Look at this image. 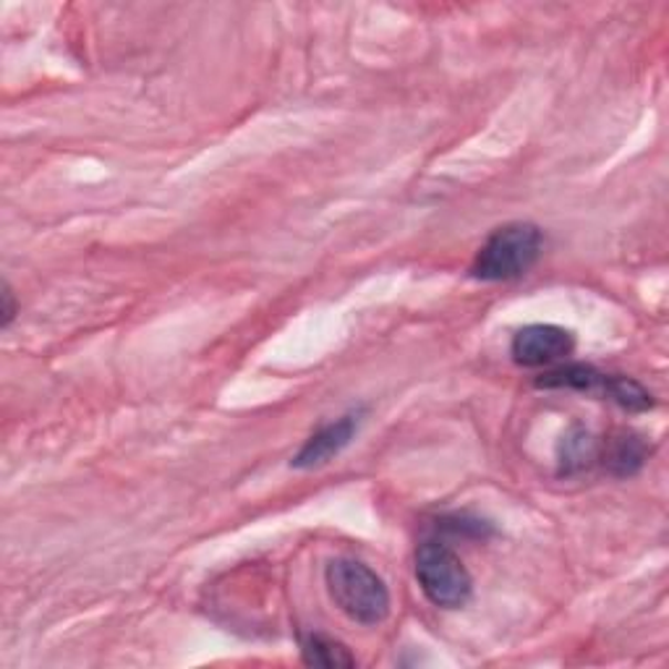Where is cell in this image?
Masks as SVG:
<instances>
[{
    "instance_id": "8992f818",
    "label": "cell",
    "mask_w": 669,
    "mask_h": 669,
    "mask_svg": "<svg viewBox=\"0 0 669 669\" xmlns=\"http://www.w3.org/2000/svg\"><path fill=\"white\" fill-rule=\"evenodd\" d=\"M607 377L592 364H560L555 369L542 374L539 387H557V390H581V393H604Z\"/></svg>"
},
{
    "instance_id": "7a4b0ae2",
    "label": "cell",
    "mask_w": 669,
    "mask_h": 669,
    "mask_svg": "<svg viewBox=\"0 0 669 669\" xmlns=\"http://www.w3.org/2000/svg\"><path fill=\"white\" fill-rule=\"evenodd\" d=\"M325 581L335 607L354 623L377 625L390 615V592L369 565L354 557H337L327 565Z\"/></svg>"
},
{
    "instance_id": "3957f363",
    "label": "cell",
    "mask_w": 669,
    "mask_h": 669,
    "mask_svg": "<svg viewBox=\"0 0 669 669\" xmlns=\"http://www.w3.org/2000/svg\"><path fill=\"white\" fill-rule=\"evenodd\" d=\"M416 578L435 607L460 609L471 602L473 578L469 567L440 539H427L416 550Z\"/></svg>"
},
{
    "instance_id": "ba28073f",
    "label": "cell",
    "mask_w": 669,
    "mask_h": 669,
    "mask_svg": "<svg viewBox=\"0 0 669 669\" xmlns=\"http://www.w3.org/2000/svg\"><path fill=\"white\" fill-rule=\"evenodd\" d=\"M649 458V448L638 435L623 431L609 442L607 456H604V466L615 473V477H633L636 471H641V466Z\"/></svg>"
},
{
    "instance_id": "277c9868",
    "label": "cell",
    "mask_w": 669,
    "mask_h": 669,
    "mask_svg": "<svg viewBox=\"0 0 669 669\" xmlns=\"http://www.w3.org/2000/svg\"><path fill=\"white\" fill-rule=\"evenodd\" d=\"M575 341L573 333L557 325H529L518 330L510 345L513 362L529 369H539V366H552L565 362L573 354Z\"/></svg>"
},
{
    "instance_id": "8fae6325",
    "label": "cell",
    "mask_w": 669,
    "mask_h": 669,
    "mask_svg": "<svg viewBox=\"0 0 669 669\" xmlns=\"http://www.w3.org/2000/svg\"><path fill=\"white\" fill-rule=\"evenodd\" d=\"M13 316H17V301H13V291L9 288V283H6L3 285V327L11 325Z\"/></svg>"
},
{
    "instance_id": "9c48e42d",
    "label": "cell",
    "mask_w": 669,
    "mask_h": 669,
    "mask_svg": "<svg viewBox=\"0 0 669 669\" xmlns=\"http://www.w3.org/2000/svg\"><path fill=\"white\" fill-rule=\"evenodd\" d=\"M596 458H599V442L584 427H573L560 442V471L563 473L586 471Z\"/></svg>"
},
{
    "instance_id": "5b68a950",
    "label": "cell",
    "mask_w": 669,
    "mask_h": 669,
    "mask_svg": "<svg viewBox=\"0 0 669 669\" xmlns=\"http://www.w3.org/2000/svg\"><path fill=\"white\" fill-rule=\"evenodd\" d=\"M356 431L358 414H345L337 421L325 424V427L309 437L304 448L299 450V456L293 458V469H316V466L330 463V460L348 448Z\"/></svg>"
},
{
    "instance_id": "30bf717a",
    "label": "cell",
    "mask_w": 669,
    "mask_h": 669,
    "mask_svg": "<svg viewBox=\"0 0 669 669\" xmlns=\"http://www.w3.org/2000/svg\"><path fill=\"white\" fill-rule=\"evenodd\" d=\"M604 395H607L609 400H615L617 406L625 408V411H649L654 406L651 393L646 390L641 383H636V379L630 377H613L609 374L607 377V387H604Z\"/></svg>"
},
{
    "instance_id": "6da1fadb",
    "label": "cell",
    "mask_w": 669,
    "mask_h": 669,
    "mask_svg": "<svg viewBox=\"0 0 669 669\" xmlns=\"http://www.w3.org/2000/svg\"><path fill=\"white\" fill-rule=\"evenodd\" d=\"M544 236L531 222H508L494 230L477 251L471 275L484 283H505L523 278L542 257Z\"/></svg>"
},
{
    "instance_id": "52a82bcc",
    "label": "cell",
    "mask_w": 669,
    "mask_h": 669,
    "mask_svg": "<svg viewBox=\"0 0 669 669\" xmlns=\"http://www.w3.org/2000/svg\"><path fill=\"white\" fill-rule=\"evenodd\" d=\"M301 657H304L309 667L341 669L356 665V657L348 651V646L341 644L333 636H327V633L316 630L301 636Z\"/></svg>"
}]
</instances>
